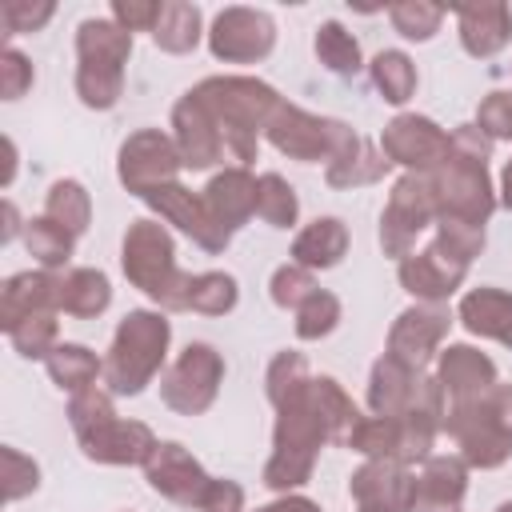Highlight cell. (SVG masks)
<instances>
[{
    "mask_svg": "<svg viewBox=\"0 0 512 512\" xmlns=\"http://www.w3.org/2000/svg\"><path fill=\"white\" fill-rule=\"evenodd\" d=\"M188 96L212 116V124L224 136V152L240 164L256 156V136L280 108V96L252 76H208Z\"/></svg>",
    "mask_w": 512,
    "mask_h": 512,
    "instance_id": "6da1fadb",
    "label": "cell"
},
{
    "mask_svg": "<svg viewBox=\"0 0 512 512\" xmlns=\"http://www.w3.org/2000/svg\"><path fill=\"white\" fill-rule=\"evenodd\" d=\"M168 320L160 312H128L112 336L104 360V384L120 396H136L164 364Z\"/></svg>",
    "mask_w": 512,
    "mask_h": 512,
    "instance_id": "7a4b0ae2",
    "label": "cell"
},
{
    "mask_svg": "<svg viewBox=\"0 0 512 512\" xmlns=\"http://www.w3.org/2000/svg\"><path fill=\"white\" fill-rule=\"evenodd\" d=\"M124 276L160 300L164 308H188L192 276L176 268L172 260V236L156 220H136L124 236Z\"/></svg>",
    "mask_w": 512,
    "mask_h": 512,
    "instance_id": "3957f363",
    "label": "cell"
},
{
    "mask_svg": "<svg viewBox=\"0 0 512 512\" xmlns=\"http://www.w3.org/2000/svg\"><path fill=\"white\" fill-rule=\"evenodd\" d=\"M268 140L292 156V160H304V164H316V160H336L344 156L360 136L340 124V120H328V116H312L296 104H280L276 116L268 120Z\"/></svg>",
    "mask_w": 512,
    "mask_h": 512,
    "instance_id": "277c9868",
    "label": "cell"
},
{
    "mask_svg": "<svg viewBox=\"0 0 512 512\" xmlns=\"http://www.w3.org/2000/svg\"><path fill=\"white\" fill-rule=\"evenodd\" d=\"M220 380H224V360L208 344H188L180 352V360L164 372L160 396H164L168 408H176L184 416H196L216 400Z\"/></svg>",
    "mask_w": 512,
    "mask_h": 512,
    "instance_id": "5b68a950",
    "label": "cell"
},
{
    "mask_svg": "<svg viewBox=\"0 0 512 512\" xmlns=\"http://www.w3.org/2000/svg\"><path fill=\"white\" fill-rule=\"evenodd\" d=\"M432 196H436V216L444 220H468V224H484L492 212V184L484 164H468V160H444L432 176Z\"/></svg>",
    "mask_w": 512,
    "mask_h": 512,
    "instance_id": "8992f818",
    "label": "cell"
},
{
    "mask_svg": "<svg viewBox=\"0 0 512 512\" xmlns=\"http://www.w3.org/2000/svg\"><path fill=\"white\" fill-rule=\"evenodd\" d=\"M436 216V196H432V180L424 176H404L396 188H392V200L384 208V220H380V244L388 256L404 260L412 240L432 224Z\"/></svg>",
    "mask_w": 512,
    "mask_h": 512,
    "instance_id": "52a82bcc",
    "label": "cell"
},
{
    "mask_svg": "<svg viewBox=\"0 0 512 512\" xmlns=\"http://www.w3.org/2000/svg\"><path fill=\"white\" fill-rule=\"evenodd\" d=\"M272 44H276V24L260 8H224L208 32V48L224 64L264 60L272 52Z\"/></svg>",
    "mask_w": 512,
    "mask_h": 512,
    "instance_id": "ba28073f",
    "label": "cell"
},
{
    "mask_svg": "<svg viewBox=\"0 0 512 512\" xmlns=\"http://www.w3.org/2000/svg\"><path fill=\"white\" fill-rule=\"evenodd\" d=\"M180 148L176 140H168L164 132L156 128H144L136 132L132 140H124L120 148V180L128 192L136 196H148L164 184H176V172H180Z\"/></svg>",
    "mask_w": 512,
    "mask_h": 512,
    "instance_id": "9c48e42d",
    "label": "cell"
},
{
    "mask_svg": "<svg viewBox=\"0 0 512 512\" xmlns=\"http://www.w3.org/2000/svg\"><path fill=\"white\" fill-rule=\"evenodd\" d=\"M384 156L412 168V172H436L448 160V136L428 116H396L384 136Z\"/></svg>",
    "mask_w": 512,
    "mask_h": 512,
    "instance_id": "30bf717a",
    "label": "cell"
},
{
    "mask_svg": "<svg viewBox=\"0 0 512 512\" xmlns=\"http://www.w3.org/2000/svg\"><path fill=\"white\" fill-rule=\"evenodd\" d=\"M448 324H452V316H448V308H440V304H416V308L400 312V320H396L392 332H388V356L420 372V368L432 360L436 344L444 340Z\"/></svg>",
    "mask_w": 512,
    "mask_h": 512,
    "instance_id": "8fae6325",
    "label": "cell"
},
{
    "mask_svg": "<svg viewBox=\"0 0 512 512\" xmlns=\"http://www.w3.org/2000/svg\"><path fill=\"white\" fill-rule=\"evenodd\" d=\"M348 488H352V500L360 504V512H412L416 480L396 460H368L352 476Z\"/></svg>",
    "mask_w": 512,
    "mask_h": 512,
    "instance_id": "7c38bea8",
    "label": "cell"
},
{
    "mask_svg": "<svg viewBox=\"0 0 512 512\" xmlns=\"http://www.w3.org/2000/svg\"><path fill=\"white\" fill-rule=\"evenodd\" d=\"M144 468H148V484L160 496H168V500H176L184 508H200V500H204V492L212 484L204 476V468L180 444H156V452H152V460Z\"/></svg>",
    "mask_w": 512,
    "mask_h": 512,
    "instance_id": "4fadbf2b",
    "label": "cell"
},
{
    "mask_svg": "<svg viewBox=\"0 0 512 512\" xmlns=\"http://www.w3.org/2000/svg\"><path fill=\"white\" fill-rule=\"evenodd\" d=\"M80 444H84V456L100 460V464H148L152 452H156L152 432L144 424L120 420V416H112V420L96 424L92 432H84Z\"/></svg>",
    "mask_w": 512,
    "mask_h": 512,
    "instance_id": "5bb4252c",
    "label": "cell"
},
{
    "mask_svg": "<svg viewBox=\"0 0 512 512\" xmlns=\"http://www.w3.org/2000/svg\"><path fill=\"white\" fill-rule=\"evenodd\" d=\"M464 272H468V264L456 260V256H448L440 244L424 248L420 256H404V260H400V284H404L412 296L428 300V304L452 296V292L460 288Z\"/></svg>",
    "mask_w": 512,
    "mask_h": 512,
    "instance_id": "9a60e30c",
    "label": "cell"
},
{
    "mask_svg": "<svg viewBox=\"0 0 512 512\" xmlns=\"http://www.w3.org/2000/svg\"><path fill=\"white\" fill-rule=\"evenodd\" d=\"M172 128H176V148H180V160L188 168H208L216 160H224V136L220 128L212 124V116L192 100L184 96L176 108H172Z\"/></svg>",
    "mask_w": 512,
    "mask_h": 512,
    "instance_id": "2e32d148",
    "label": "cell"
},
{
    "mask_svg": "<svg viewBox=\"0 0 512 512\" xmlns=\"http://www.w3.org/2000/svg\"><path fill=\"white\" fill-rule=\"evenodd\" d=\"M456 28H460V44L468 56H496L512 36V8L500 0L460 4Z\"/></svg>",
    "mask_w": 512,
    "mask_h": 512,
    "instance_id": "e0dca14e",
    "label": "cell"
},
{
    "mask_svg": "<svg viewBox=\"0 0 512 512\" xmlns=\"http://www.w3.org/2000/svg\"><path fill=\"white\" fill-rule=\"evenodd\" d=\"M444 392H452L456 404H468V400H480L484 392L496 388V364L468 348V344H452L448 352H440V376Z\"/></svg>",
    "mask_w": 512,
    "mask_h": 512,
    "instance_id": "ac0fdd59",
    "label": "cell"
},
{
    "mask_svg": "<svg viewBox=\"0 0 512 512\" xmlns=\"http://www.w3.org/2000/svg\"><path fill=\"white\" fill-rule=\"evenodd\" d=\"M204 208L224 232H236L256 212V180L244 168H224L204 188Z\"/></svg>",
    "mask_w": 512,
    "mask_h": 512,
    "instance_id": "d6986e66",
    "label": "cell"
},
{
    "mask_svg": "<svg viewBox=\"0 0 512 512\" xmlns=\"http://www.w3.org/2000/svg\"><path fill=\"white\" fill-rule=\"evenodd\" d=\"M132 52V32H124L116 20H84L76 28V56L80 68H104V72H124Z\"/></svg>",
    "mask_w": 512,
    "mask_h": 512,
    "instance_id": "ffe728a7",
    "label": "cell"
},
{
    "mask_svg": "<svg viewBox=\"0 0 512 512\" xmlns=\"http://www.w3.org/2000/svg\"><path fill=\"white\" fill-rule=\"evenodd\" d=\"M464 500V464L452 456H432L416 480L412 512H460Z\"/></svg>",
    "mask_w": 512,
    "mask_h": 512,
    "instance_id": "44dd1931",
    "label": "cell"
},
{
    "mask_svg": "<svg viewBox=\"0 0 512 512\" xmlns=\"http://www.w3.org/2000/svg\"><path fill=\"white\" fill-rule=\"evenodd\" d=\"M60 308V276L52 272H20L4 284V332L16 328L24 316L56 312Z\"/></svg>",
    "mask_w": 512,
    "mask_h": 512,
    "instance_id": "7402d4cb",
    "label": "cell"
},
{
    "mask_svg": "<svg viewBox=\"0 0 512 512\" xmlns=\"http://www.w3.org/2000/svg\"><path fill=\"white\" fill-rule=\"evenodd\" d=\"M416 388H420L416 368H408V364L384 356V360H376V368H372L368 404H372L376 416H404V412L412 408V400H416Z\"/></svg>",
    "mask_w": 512,
    "mask_h": 512,
    "instance_id": "603a6c76",
    "label": "cell"
},
{
    "mask_svg": "<svg viewBox=\"0 0 512 512\" xmlns=\"http://www.w3.org/2000/svg\"><path fill=\"white\" fill-rule=\"evenodd\" d=\"M460 320L476 336H492L500 344H512V296L500 288H476L460 300Z\"/></svg>",
    "mask_w": 512,
    "mask_h": 512,
    "instance_id": "cb8c5ba5",
    "label": "cell"
},
{
    "mask_svg": "<svg viewBox=\"0 0 512 512\" xmlns=\"http://www.w3.org/2000/svg\"><path fill=\"white\" fill-rule=\"evenodd\" d=\"M344 248H348V228L336 216H324L296 236L292 256L300 268H332V264H340Z\"/></svg>",
    "mask_w": 512,
    "mask_h": 512,
    "instance_id": "d4e9b609",
    "label": "cell"
},
{
    "mask_svg": "<svg viewBox=\"0 0 512 512\" xmlns=\"http://www.w3.org/2000/svg\"><path fill=\"white\" fill-rule=\"evenodd\" d=\"M112 300L108 276L96 268H72L68 276H60V312L68 316H96L104 312Z\"/></svg>",
    "mask_w": 512,
    "mask_h": 512,
    "instance_id": "484cf974",
    "label": "cell"
},
{
    "mask_svg": "<svg viewBox=\"0 0 512 512\" xmlns=\"http://www.w3.org/2000/svg\"><path fill=\"white\" fill-rule=\"evenodd\" d=\"M152 40H156V48H164L172 56L192 52L200 44V8L188 0H168L152 28Z\"/></svg>",
    "mask_w": 512,
    "mask_h": 512,
    "instance_id": "4316f807",
    "label": "cell"
},
{
    "mask_svg": "<svg viewBox=\"0 0 512 512\" xmlns=\"http://www.w3.org/2000/svg\"><path fill=\"white\" fill-rule=\"evenodd\" d=\"M44 364H48V376H52L60 388H68V392L92 388L96 376L104 372V364H100L84 344H56Z\"/></svg>",
    "mask_w": 512,
    "mask_h": 512,
    "instance_id": "83f0119b",
    "label": "cell"
},
{
    "mask_svg": "<svg viewBox=\"0 0 512 512\" xmlns=\"http://www.w3.org/2000/svg\"><path fill=\"white\" fill-rule=\"evenodd\" d=\"M316 56L336 76H356L360 72V44L340 20H324L316 28Z\"/></svg>",
    "mask_w": 512,
    "mask_h": 512,
    "instance_id": "f1b7e54d",
    "label": "cell"
},
{
    "mask_svg": "<svg viewBox=\"0 0 512 512\" xmlns=\"http://www.w3.org/2000/svg\"><path fill=\"white\" fill-rule=\"evenodd\" d=\"M384 168H388V160H384V156H376L364 140H356L344 156H336V160L328 164V184H332V188L372 184V180H380V176H384Z\"/></svg>",
    "mask_w": 512,
    "mask_h": 512,
    "instance_id": "f546056e",
    "label": "cell"
},
{
    "mask_svg": "<svg viewBox=\"0 0 512 512\" xmlns=\"http://www.w3.org/2000/svg\"><path fill=\"white\" fill-rule=\"evenodd\" d=\"M24 244H28V252L44 264V272L68 264V256H72V232H68L64 224L48 220V216L28 220V228H24Z\"/></svg>",
    "mask_w": 512,
    "mask_h": 512,
    "instance_id": "4dcf8cb0",
    "label": "cell"
},
{
    "mask_svg": "<svg viewBox=\"0 0 512 512\" xmlns=\"http://www.w3.org/2000/svg\"><path fill=\"white\" fill-rule=\"evenodd\" d=\"M44 216L64 224L72 236H80L88 228V216H92V204H88V192L76 184V180H56L52 192H48V204H44Z\"/></svg>",
    "mask_w": 512,
    "mask_h": 512,
    "instance_id": "1f68e13d",
    "label": "cell"
},
{
    "mask_svg": "<svg viewBox=\"0 0 512 512\" xmlns=\"http://www.w3.org/2000/svg\"><path fill=\"white\" fill-rule=\"evenodd\" d=\"M372 80H376V88L384 92L388 104H404L416 92V64L404 52L388 48V52H380L372 60Z\"/></svg>",
    "mask_w": 512,
    "mask_h": 512,
    "instance_id": "d6a6232c",
    "label": "cell"
},
{
    "mask_svg": "<svg viewBox=\"0 0 512 512\" xmlns=\"http://www.w3.org/2000/svg\"><path fill=\"white\" fill-rule=\"evenodd\" d=\"M256 216L272 228H292L296 220V192L284 184V176L268 172L256 180Z\"/></svg>",
    "mask_w": 512,
    "mask_h": 512,
    "instance_id": "836d02e7",
    "label": "cell"
},
{
    "mask_svg": "<svg viewBox=\"0 0 512 512\" xmlns=\"http://www.w3.org/2000/svg\"><path fill=\"white\" fill-rule=\"evenodd\" d=\"M388 20L392 28L404 36V40H432L440 20H444V8L440 4H428V0H404V4H392L388 8Z\"/></svg>",
    "mask_w": 512,
    "mask_h": 512,
    "instance_id": "e575fe53",
    "label": "cell"
},
{
    "mask_svg": "<svg viewBox=\"0 0 512 512\" xmlns=\"http://www.w3.org/2000/svg\"><path fill=\"white\" fill-rule=\"evenodd\" d=\"M188 308L204 312V316H220V312H232L236 308V280L224 276V272H204V276H192V296H188Z\"/></svg>",
    "mask_w": 512,
    "mask_h": 512,
    "instance_id": "d590c367",
    "label": "cell"
},
{
    "mask_svg": "<svg viewBox=\"0 0 512 512\" xmlns=\"http://www.w3.org/2000/svg\"><path fill=\"white\" fill-rule=\"evenodd\" d=\"M336 320H340V300L332 296V292H312L300 308H296V336L300 340H320V336H328L332 328H336Z\"/></svg>",
    "mask_w": 512,
    "mask_h": 512,
    "instance_id": "8d00e7d4",
    "label": "cell"
},
{
    "mask_svg": "<svg viewBox=\"0 0 512 512\" xmlns=\"http://www.w3.org/2000/svg\"><path fill=\"white\" fill-rule=\"evenodd\" d=\"M8 340L20 348V356L48 360V356H52V348H56V320H52V312L24 316L16 328H8Z\"/></svg>",
    "mask_w": 512,
    "mask_h": 512,
    "instance_id": "74e56055",
    "label": "cell"
},
{
    "mask_svg": "<svg viewBox=\"0 0 512 512\" xmlns=\"http://www.w3.org/2000/svg\"><path fill=\"white\" fill-rule=\"evenodd\" d=\"M308 384V364L300 352H280L268 368V400L280 408L288 396H296Z\"/></svg>",
    "mask_w": 512,
    "mask_h": 512,
    "instance_id": "f35d334b",
    "label": "cell"
},
{
    "mask_svg": "<svg viewBox=\"0 0 512 512\" xmlns=\"http://www.w3.org/2000/svg\"><path fill=\"white\" fill-rule=\"evenodd\" d=\"M124 72H104V68H76V92L88 108H112L120 100Z\"/></svg>",
    "mask_w": 512,
    "mask_h": 512,
    "instance_id": "ab89813d",
    "label": "cell"
},
{
    "mask_svg": "<svg viewBox=\"0 0 512 512\" xmlns=\"http://www.w3.org/2000/svg\"><path fill=\"white\" fill-rule=\"evenodd\" d=\"M68 416H72V428H76V436H84V432H92L96 424H104V420H112L116 412H112V396L104 392V388H84V392H72V404H68Z\"/></svg>",
    "mask_w": 512,
    "mask_h": 512,
    "instance_id": "60d3db41",
    "label": "cell"
},
{
    "mask_svg": "<svg viewBox=\"0 0 512 512\" xmlns=\"http://www.w3.org/2000/svg\"><path fill=\"white\" fill-rule=\"evenodd\" d=\"M56 4L52 0H40V4H28V0H8L4 12H0V24L8 36H20V32H40L48 20H52Z\"/></svg>",
    "mask_w": 512,
    "mask_h": 512,
    "instance_id": "b9f144b4",
    "label": "cell"
},
{
    "mask_svg": "<svg viewBox=\"0 0 512 512\" xmlns=\"http://www.w3.org/2000/svg\"><path fill=\"white\" fill-rule=\"evenodd\" d=\"M312 292H316V284H312L308 268H300V264L276 268V276H272V300H276L280 308H292V312H296Z\"/></svg>",
    "mask_w": 512,
    "mask_h": 512,
    "instance_id": "7bdbcfd3",
    "label": "cell"
},
{
    "mask_svg": "<svg viewBox=\"0 0 512 512\" xmlns=\"http://www.w3.org/2000/svg\"><path fill=\"white\" fill-rule=\"evenodd\" d=\"M0 460H4V500H20L24 492H32L40 484V468H36L32 456H24L16 448H4Z\"/></svg>",
    "mask_w": 512,
    "mask_h": 512,
    "instance_id": "ee69618b",
    "label": "cell"
},
{
    "mask_svg": "<svg viewBox=\"0 0 512 512\" xmlns=\"http://www.w3.org/2000/svg\"><path fill=\"white\" fill-rule=\"evenodd\" d=\"M476 128L492 140H512V92H488V100L476 112Z\"/></svg>",
    "mask_w": 512,
    "mask_h": 512,
    "instance_id": "f6af8a7d",
    "label": "cell"
},
{
    "mask_svg": "<svg viewBox=\"0 0 512 512\" xmlns=\"http://www.w3.org/2000/svg\"><path fill=\"white\" fill-rule=\"evenodd\" d=\"M160 12H164L160 0H112V20L124 32H152Z\"/></svg>",
    "mask_w": 512,
    "mask_h": 512,
    "instance_id": "bcb514c9",
    "label": "cell"
},
{
    "mask_svg": "<svg viewBox=\"0 0 512 512\" xmlns=\"http://www.w3.org/2000/svg\"><path fill=\"white\" fill-rule=\"evenodd\" d=\"M32 88V64L28 56H20L16 48L0 52V96L4 100H20Z\"/></svg>",
    "mask_w": 512,
    "mask_h": 512,
    "instance_id": "7dc6e473",
    "label": "cell"
},
{
    "mask_svg": "<svg viewBox=\"0 0 512 512\" xmlns=\"http://www.w3.org/2000/svg\"><path fill=\"white\" fill-rule=\"evenodd\" d=\"M488 152H492V140H488L476 124H464V128H456V132L448 136V156H452V160L484 164V160H488Z\"/></svg>",
    "mask_w": 512,
    "mask_h": 512,
    "instance_id": "c3c4849f",
    "label": "cell"
},
{
    "mask_svg": "<svg viewBox=\"0 0 512 512\" xmlns=\"http://www.w3.org/2000/svg\"><path fill=\"white\" fill-rule=\"evenodd\" d=\"M244 504V488L232 484V480H212L204 500H200V512H240Z\"/></svg>",
    "mask_w": 512,
    "mask_h": 512,
    "instance_id": "681fc988",
    "label": "cell"
},
{
    "mask_svg": "<svg viewBox=\"0 0 512 512\" xmlns=\"http://www.w3.org/2000/svg\"><path fill=\"white\" fill-rule=\"evenodd\" d=\"M256 512H320V508L312 500H304V496H288V500H276V504L256 508Z\"/></svg>",
    "mask_w": 512,
    "mask_h": 512,
    "instance_id": "f907efd6",
    "label": "cell"
},
{
    "mask_svg": "<svg viewBox=\"0 0 512 512\" xmlns=\"http://www.w3.org/2000/svg\"><path fill=\"white\" fill-rule=\"evenodd\" d=\"M504 208H512V160L504 168Z\"/></svg>",
    "mask_w": 512,
    "mask_h": 512,
    "instance_id": "816d5d0a",
    "label": "cell"
},
{
    "mask_svg": "<svg viewBox=\"0 0 512 512\" xmlns=\"http://www.w3.org/2000/svg\"><path fill=\"white\" fill-rule=\"evenodd\" d=\"M496 512H512V504H500V508H496Z\"/></svg>",
    "mask_w": 512,
    "mask_h": 512,
    "instance_id": "f5cc1de1",
    "label": "cell"
}]
</instances>
